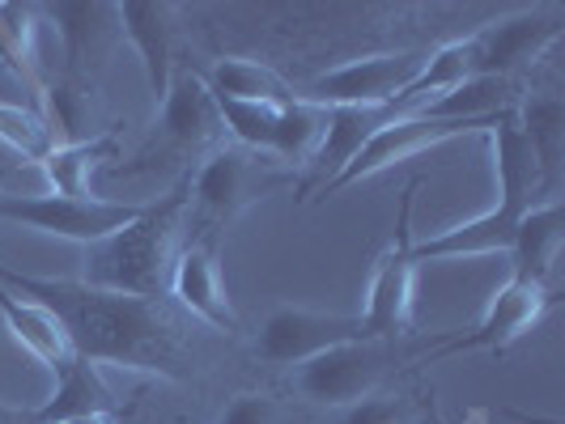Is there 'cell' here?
I'll use <instances>...</instances> for the list:
<instances>
[{"label":"cell","instance_id":"277c9868","mask_svg":"<svg viewBox=\"0 0 565 424\" xmlns=\"http://www.w3.org/2000/svg\"><path fill=\"white\" fill-rule=\"evenodd\" d=\"M392 366H396V339H349V344H337L311 361L294 366L289 387H294V395L315 407L340 412V407H353L362 399L379 395Z\"/></svg>","mask_w":565,"mask_h":424},{"label":"cell","instance_id":"30bf717a","mask_svg":"<svg viewBox=\"0 0 565 424\" xmlns=\"http://www.w3.org/2000/svg\"><path fill=\"white\" fill-rule=\"evenodd\" d=\"M562 30H565L562 9L540 4V9L510 13L502 22L468 34V47H472V77H502V81H514V73L544 56V52L562 39Z\"/></svg>","mask_w":565,"mask_h":424},{"label":"cell","instance_id":"9a60e30c","mask_svg":"<svg viewBox=\"0 0 565 424\" xmlns=\"http://www.w3.org/2000/svg\"><path fill=\"white\" fill-rule=\"evenodd\" d=\"M514 119L523 128V137L532 144V157L540 170V196L557 199L562 187V162H565V102L562 94L540 89L514 98Z\"/></svg>","mask_w":565,"mask_h":424},{"label":"cell","instance_id":"1f68e13d","mask_svg":"<svg viewBox=\"0 0 565 424\" xmlns=\"http://www.w3.org/2000/svg\"><path fill=\"white\" fill-rule=\"evenodd\" d=\"M9 416H18V412H13V407H9L4 399H0V421H9Z\"/></svg>","mask_w":565,"mask_h":424},{"label":"cell","instance_id":"5b68a950","mask_svg":"<svg viewBox=\"0 0 565 424\" xmlns=\"http://www.w3.org/2000/svg\"><path fill=\"white\" fill-rule=\"evenodd\" d=\"M149 204H119V199H68L52 192H18V196H0V221L39 229L64 242H103L132 226Z\"/></svg>","mask_w":565,"mask_h":424},{"label":"cell","instance_id":"7a4b0ae2","mask_svg":"<svg viewBox=\"0 0 565 424\" xmlns=\"http://www.w3.org/2000/svg\"><path fill=\"white\" fill-rule=\"evenodd\" d=\"M183 208H188V183L170 192L162 204H149L132 226H124L103 242H89L82 259V284L162 302L170 284V263L179 254Z\"/></svg>","mask_w":565,"mask_h":424},{"label":"cell","instance_id":"44dd1931","mask_svg":"<svg viewBox=\"0 0 565 424\" xmlns=\"http://www.w3.org/2000/svg\"><path fill=\"white\" fill-rule=\"evenodd\" d=\"M43 18L56 26L68 73H85V64L103 56L107 34L119 30L115 22V4H47Z\"/></svg>","mask_w":565,"mask_h":424},{"label":"cell","instance_id":"9c48e42d","mask_svg":"<svg viewBox=\"0 0 565 424\" xmlns=\"http://www.w3.org/2000/svg\"><path fill=\"white\" fill-rule=\"evenodd\" d=\"M493 119H481V123H455V119H422V115H396V119H387L366 144H362V153L349 162V166L340 170L337 178L319 192L315 199H328L344 192V187H353L358 178H374V174H383L387 166H399V162H408V157H417L425 149H438V144L455 141V137H468V132H481L489 128Z\"/></svg>","mask_w":565,"mask_h":424},{"label":"cell","instance_id":"4316f807","mask_svg":"<svg viewBox=\"0 0 565 424\" xmlns=\"http://www.w3.org/2000/svg\"><path fill=\"white\" fill-rule=\"evenodd\" d=\"M0 144L22 153L26 162H43L56 149V132L47 128V119L26 107H0Z\"/></svg>","mask_w":565,"mask_h":424},{"label":"cell","instance_id":"3957f363","mask_svg":"<svg viewBox=\"0 0 565 424\" xmlns=\"http://www.w3.org/2000/svg\"><path fill=\"white\" fill-rule=\"evenodd\" d=\"M277 183L281 174L268 153H252L243 144L213 149L188 178V208H183V229L192 233L188 242H217V233L238 213H247L255 199L268 196Z\"/></svg>","mask_w":565,"mask_h":424},{"label":"cell","instance_id":"603a6c76","mask_svg":"<svg viewBox=\"0 0 565 424\" xmlns=\"http://www.w3.org/2000/svg\"><path fill=\"white\" fill-rule=\"evenodd\" d=\"M514 107V94H510V81L502 77H468L463 85H455L447 94L429 98V102H417L413 111L404 115H422V119H455V123H481V119H493L498 111Z\"/></svg>","mask_w":565,"mask_h":424},{"label":"cell","instance_id":"8992f818","mask_svg":"<svg viewBox=\"0 0 565 424\" xmlns=\"http://www.w3.org/2000/svg\"><path fill=\"white\" fill-rule=\"evenodd\" d=\"M422 183H408L399 196V221H396V242L379 254L374 272H370L366 289V323L370 339H396L413 327V306H417V259H413V192Z\"/></svg>","mask_w":565,"mask_h":424},{"label":"cell","instance_id":"4fadbf2b","mask_svg":"<svg viewBox=\"0 0 565 424\" xmlns=\"http://www.w3.org/2000/svg\"><path fill=\"white\" fill-rule=\"evenodd\" d=\"M392 115L379 111V107H328V119H323V132H319V144L302 166V183H298V196L315 199L340 170L349 166L362 144L387 123Z\"/></svg>","mask_w":565,"mask_h":424},{"label":"cell","instance_id":"f1b7e54d","mask_svg":"<svg viewBox=\"0 0 565 424\" xmlns=\"http://www.w3.org/2000/svg\"><path fill=\"white\" fill-rule=\"evenodd\" d=\"M337 424H404V399L379 391L353 407H340Z\"/></svg>","mask_w":565,"mask_h":424},{"label":"cell","instance_id":"ffe728a7","mask_svg":"<svg viewBox=\"0 0 565 424\" xmlns=\"http://www.w3.org/2000/svg\"><path fill=\"white\" fill-rule=\"evenodd\" d=\"M158 111H162V132H167V141L179 144V149H200V144H209L213 132H217V123H222V119H217V102H213L204 77H196V73L174 77Z\"/></svg>","mask_w":565,"mask_h":424},{"label":"cell","instance_id":"d4e9b609","mask_svg":"<svg viewBox=\"0 0 565 424\" xmlns=\"http://www.w3.org/2000/svg\"><path fill=\"white\" fill-rule=\"evenodd\" d=\"M323 119H328V107H315V102H302V98L285 102L281 115H277V132H273V144H268V157L307 166V157L319 144V132H323Z\"/></svg>","mask_w":565,"mask_h":424},{"label":"cell","instance_id":"d6986e66","mask_svg":"<svg viewBox=\"0 0 565 424\" xmlns=\"http://www.w3.org/2000/svg\"><path fill=\"white\" fill-rule=\"evenodd\" d=\"M94 412H115L111 387H107L103 369L82 361V357H73V361L56 373L52 395L30 412V421L34 424H64V421H77V416H94Z\"/></svg>","mask_w":565,"mask_h":424},{"label":"cell","instance_id":"ac0fdd59","mask_svg":"<svg viewBox=\"0 0 565 424\" xmlns=\"http://www.w3.org/2000/svg\"><path fill=\"white\" fill-rule=\"evenodd\" d=\"M565 238V208L562 199H544L532 204L523 213V221L514 229V242H510V259H514V281L544 284L548 289V272L562 254Z\"/></svg>","mask_w":565,"mask_h":424},{"label":"cell","instance_id":"cb8c5ba5","mask_svg":"<svg viewBox=\"0 0 565 424\" xmlns=\"http://www.w3.org/2000/svg\"><path fill=\"white\" fill-rule=\"evenodd\" d=\"M209 94L217 102H294L298 94L268 68V64H255V59L226 56L213 64V73L204 77Z\"/></svg>","mask_w":565,"mask_h":424},{"label":"cell","instance_id":"6da1fadb","mask_svg":"<svg viewBox=\"0 0 565 424\" xmlns=\"http://www.w3.org/2000/svg\"><path fill=\"white\" fill-rule=\"evenodd\" d=\"M0 284L39 302L64 327L73 357H82L89 366L149 369L162 378L188 373V344L167 302L124 297L107 289H89L82 281H43L9 263H0Z\"/></svg>","mask_w":565,"mask_h":424},{"label":"cell","instance_id":"8fae6325","mask_svg":"<svg viewBox=\"0 0 565 424\" xmlns=\"http://www.w3.org/2000/svg\"><path fill=\"white\" fill-rule=\"evenodd\" d=\"M548 302H553V293L544 289V284H527V281H514L510 276L493 297H489V306L484 314L477 318V327L468 331V336H447L443 339V348L438 352H429V361H438V357H459V352H502L510 348L519 336H527L532 327H536L544 311H548ZM425 361V366H429Z\"/></svg>","mask_w":565,"mask_h":424},{"label":"cell","instance_id":"f546056e","mask_svg":"<svg viewBox=\"0 0 565 424\" xmlns=\"http://www.w3.org/2000/svg\"><path fill=\"white\" fill-rule=\"evenodd\" d=\"M64 424H124L119 412H94V416H77V421H64Z\"/></svg>","mask_w":565,"mask_h":424},{"label":"cell","instance_id":"7402d4cb","mask_svg":"<svg viewBox=\"0 0 565 424\" xmlns=\"http://www.w3.org/2000/svg\"><path fill=\"white\" fill-rule=\"evenodd\" d=\"M115 153L111 137H94V141H73V144H56L43 162H34L39 174H43V192L52 196H68V199H103L94 192V170L103 166Z\"/></svg>","mask_w":565,"mask_h":424},{"label":"cell","instance_id":"83f0119b","mask_svg":"<svg viewBox=\"0 0 565 424\" xmlns=\"http://www.w3.org/2000/svg\"><path fill=\"white\" fill-rule=\"evenodd\" d=\"M217 424H285V407L273 395L259 391H243L222 407Z\"/></svg>","mask_w":565,"mask_h":424},{"label":"cell","instance_id":"ba28073f","mask_svg":"<svg viewBox=\"0 0 565 424\" xmlns=\"http://www.w3.org/2000/svg\"><path fill=\"white\" fill-rule=\"evenodd\" d=\"M422 52H383V56L349 59L340 68H328L323 77H315L302 94V102L315 107H379L387 111L408 81L422 73Z\"/></svg>","mask_w":565,"mask_h":424},{"label":"cell","instance_id":"2e32d148","mask_svg":"<svg viewBox=\"0 0 565 424\" xmlns=\"http://www.w3.org/2000/svg\"><path fill=\"white\" fill-rule=\"evenodd\" d=\"M527 208H510V204H493L489 213L463 221V226L438 229L434 238H422L413 242V259L425 263V259H477V254H498L510 251L514 242V229L523 221Z\"/></svg>","mask_w":565,"mask_h":424},{"label":"cell","instance_id":"4dcf8cb0","mask_svg":"<svg viewBox=\"0 0 565 424\" xmlns=\"http://www.w3.org/2000/svg\"><path fill=\"white\" fill-rule=\"evenodd\" d=\"M0 424H34V421H30V412H22V416H9V421H0Z\"/></svg>","mask_w":565,"mask_h":424},{"label":"cell","instance_id":"484cf974","mask_svg":"<svg viewBox=\"0 0 565 424\" xmlns=\"http://www.w3.org/2000/svg\"><path fill=\"white\" fill-rule=\"evenodd\" d=\"M217 102V98H213ZM285 102H217V119L234 132V141L252 153H268L273 132H277V115Z\"/></svg>","mask_w":565,"mask_h":424},{"label":"cell","instance_id":"7c38bea8","mask_svg":"<svg viewBox=\"0 0 565 424\" xmlns=\"http://www.w3.org/2000/svg\"><path fill=\"white\" fill-rule=\"evenodd\" d=\"M170 297L183 311L200 318L213 331H238V314L230 306L222 268H217V242H183L170 263Z\"/></svg>","mask_w":565,"mask_h":424},{"label":"cell","instance_id":"5bb4252c","mask_svg":"<svg viewBox=\"0 0 565 424\" xmlns=\"http://www.w3.org/2000/svg\"><path fill=\"white\" fill-rule=\"evenodd\" d=\"M170 18H174V9L170 4H153V0H124V4H115L119 34L132 43V52L141 59L153 107H162L170 81H174V26H170Z\"/></svg>","mask_w":565,"mask_h":424},{"label":"cell","instance_id":"e0dca14e","mask_svg":"<svg viewBox=\"0 0 565 424\" xmlns=\"http://www.w3.org/2000/svg\"><path fill=\"white\" fill-rule=\"evenodd\" d=\"M0 318H4V331L18 339V348L52 378L73 361V344L64 336V327L39 302L13 293L9 284H0Z\"/></svg>","mask_w":565,"mask_h":424},{"label":"cell","instance_id":"52a82bcc","mask_svg":"<svg viewBox=\"0 0 565 424\" xmlns=\"http://www.w3.org/2000/svg\"><path fill=\"white\" fill-rule=\"evenodd\" d=\"M349 339H370L362 314H323L302 311V306H277L255 331V357L264 366L294 369L311 361L319 352L349 344Z\"/></svg>","mask_w":565,"mask_h":424}]
</instances>
